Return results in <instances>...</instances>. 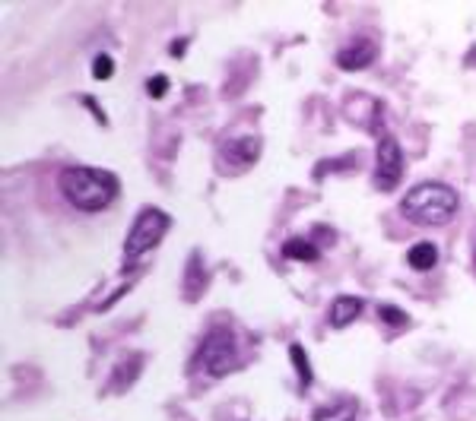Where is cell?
Returning a JSON list of instances; mask_svg holds the SVG:
<instances>
[{
  "instance_id": "1",
  "label": "cell",
  "mask_w": 476,
  "mask_h": 421,
  "mask_svg": "<svg viewBox=\"0 0 476 421\" xmlns=\"http://www.w3.org/2000/svg\"><path fill=\"white\" fill-rule=\"evenodd\" d=\"M61 194L80 213H102L118 196V177L106 168L74 165L61 171Z\"/></svg>"
},
{
  "instance_id": "2",
  "label": "cell",
  "mask_w": 476,
  "mask_h": 421,
  "mask_svg": "<svg viewBox=\"0 0 476 421\" xmlns=\"http://www.w3.org/2000/svg\"><path fill=\"white\" fill-rule=\"evenodd\" d=\"M461 196L454 187L441 181H422L410 187L400 200L403 219L416 222V226H448L458 216Z\"/></svg>"
},
{
  "instance_id": "3",
  "label": "cell",
  "mask_w": 476,
  "mask_h": 421,
  "mask_svg": "<svg viewBox=\"0 0 476 421\" xmlns=\"http://www.w3.org/2000/svg\"><path fill=\"white\" fill-rule=\"evenodd\" d=\"M168 226H172V219H168L162 209H156V206L143 209V213L134 219V226H130L127 241H124V269H130L143 254L153 251V247L166 238Z\"/></svg>"
},
{
  "instance_id": "4",
  "label": "cell",
  "mask_w": 476,
  "mask_h": 421,
  "mask_svg": "<svg viewBox=\"0 0 476 421\" xmlns=\"http://www.w3.org/2000/svg\"><path fill=\"white\" fill-rule=\"evenodd\" d=\"M241 365L238 348H236V333L232 330H210L204 336L197 348V358H194V367L204 371L207 377H223V374H232Z\"/></svg>"
},
{
  "instance_id": "5",
  "label": "cell",
  "mask_w": 476,
  "mask_h": 421,
  "mask_svg": "<svg viewBox=\"0 0 476 421\" xmlns=\"http://www.w3.org/2000/svg\"><path fill=\"white\" fill-rule=\"evenodd\" d=\"M403 177V153L394 136H381L375 153V184L378 190H394Z\"/></svg>"
},
{
  "instance_id": "6",
  "label": "cell",
  "mask_w": 476,
  "mask_h": 421,
  "mask_svg": "<svg viewBox=\"0 0 476 421\" xmlns=\"http://www.w3.org/2000/svg\"><path fill=\"white\" fill-rule=\"evenodd\" d=\"M223 162H229V165H236V168H248V165H254L258 162V155H260V140L258 136H232V140H226L223 143Z\"/></svg>"
},
{
  "instance_id": "7",
  "label": "cell",
  "mask_w": 476,
  "mask_h": 421,
  "mask_svg": "<svg viewBox=\"0 0 476 421\" xmlns=\"http://www.w3.org/2000/svg\"><path fill=\"white\" fill-rule=\"evenodd\" d=\"M375 61V45L369 38H353L349 45H343L340 55H337V67L343 70H365Z\"/></svg>"
},
{
  "instance_id": "8",
  "label": "cell",
  "mask_w": 476,
  "mask_h": 421,
  "mask_svg": "<svg viewBox=\"0 0 476 421\" xmlns=\"http://www.w3.org/2000/svg\"><path fill=\"white\" fill-rule=\"evenodd\" d=\"M359 314H362V301L353 298V295H340V298L330 305V324H334L337 330H343V326L356 324Z\"/></svg>"
},
{
  "instance_id": "9",
  "label": "cell",
  "mask_w": 476,
  "mask_h": 421,
  "mask_svg": "<svg viewBox=\"0 0 476 421\" xmlns=\"http://www.w3.org/2000/svg\"><path fill=\"white\" fill-rule=\"evenodd\" d=\"M407 263L413 269H420V273H429V269L439 266V247H435L432 241H420V245L410 247Z\"/></svg>"
},
{
  "instance_id": "10",
  "label": "cell",
  "mask_w": 476,
  "mask_h": 421,
  "mask_svg": "<svg viewBox=\"0 0 476 421\" xmlns=\"http://www.w3.org/2000/svg\"><path fill=\"white\" fill-rule=\"evenodd\" d=\"M283 256H286V260L311 263V260H318V256H321V247L311 245L309 238H289L283 245Z\"/></svg>"
},
{
  "instance_id": "11",
  "label": "cell",
  "mask_w": 476,
  "mask_h": 421,
  "mask_svg": "<svg viewBox=\"0 0 476 421\" xmlns=\"http://www.w3.org/2000/svg\"><path fill=\"white\" fill-rule=\"evenodd\" d=\"M311 421H356V403H328L311 412Z\"/></svg>"
},
{
  "instance_id": "12",
  "label": "cell",
  "mask_w": 476,
  "mask_h": 421,
  "mask_svg": "<svg viewBox=\"0 0 476 421\" xmlns=\"http://www.w3.org/2000/svg\"><path fill=\"white\" fill-rule=\"evenodd\" d=\"M289 358H292V365H296V371H299V386L309 390L311 386V365H309V358H305V348L299 346V342H292L289 346Z\"/></svg>"
},
{
  "instance_id": "13",
  "label": "cell",
  "mask_w": 476,
  "mask_h": 421,
  "mask_svg": "<svg viewBox=\"0 0 476 421\" xmlns=\"http://www.w3.org/2000/svg\"><path fill=\"white\" fill-rule=\"evenodd\" d=\"M140 367H143V358H140V355H127V358H124V365H118V367H115L112 380L124 377V386H127L130 380L137 377V371H140Z\"/></svg>"
},
{
  "instance_id": "14",
  "label": "cell",
  "mask_w": 476,
  "mask_h": 421,
  "mask_svg": "<svg viewBox=\"0 0 476 421\" xmlns=\"http://www.w3.org/2000/svg\"><path fill=\"white\" fill-rule=\"evenodd\" d=\"M378 317H381L384 324H390V326H407V314L397 311V307H390V305L378 307Z\"/></svg>"
},
{
  "instance_id": "15",
  "label": "cell",
  "mask_w": 476,
  "mask_h": 421,
  "mask_svg": "<svg viewBox=\"0 0 476 421\" xmlns=\"http://www.w3.org/2000/svg\"><path fill=\"white\" fill-rule=\"evenodd\" d=\"M112 74H115V61H112V57H108V55L96 57V61H93V76H96V80H108Z\"/></svg>"
},
{
  "instance_id": "16",
  "label": "cell",
  "mask_w": 476,
  "mask_h": 421,
  "mask_svg": "<svg viewBox=\"0 0 476 421\" xmlns=\"http://www.w3.org/2000/svg\"><path fill=\"white\" fill-rule=\"evenodd\" d=\"M147 92L153 98H162L168 92V80H166V76H153V80L147 83Z\"/></svg>"
}]
</instances>
